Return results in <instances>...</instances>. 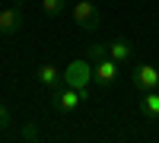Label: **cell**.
<instances>
[{
    "instance_id": "1",
    "label": "cell",
    "mask_w": 159,
    "mask_h": 143,
    "mask_svg": "<svg viewBox=\"0 0 159 143\" xmlns=\"http://www.w3.org/2000/svg\"><path fill=\"white\" fill-rule=\"evenodd\" d=\"M64 83L80 89V92H86V86L92 83V60L80 57V60H70L67 70H64Z\"/></svg>"
},
{
    "instance_id": "2",
    "label": "cell",
    "mask_w": 159,
    "mask_h": 143,
    "mask_svg": "<svg viewBox=\"0 0 159 143\" xmlns=\"http://www.w3.org/2000/svg\"><path fill=\"white\" fill-rule=\"evenodd\" d=\"M83 99H89V92H80V89H73L67 83L51 89V108H54V111H73Z\"/></svg>"
},
{
    "instance_id": "3",
    "label": "cell",
    "mask_w": 159,
    "mask_h": 143,
    "mask_svg": "<svg viewBox=\"0 0 159 143\" xmlns=\"http://www.w3.org/2000/svg\"><path fill=\"white\" fill-rule=\"evenodd\" d=\"M99 7L92 3V0H76V7H73V22L80 25L83 32H96L99 29Z\"/></svg>"
},
{
    "instance_id": "4",
    "label": "cell",
    "mask_w": 159,
    "mask_h": 143,
    "mask_svg": "<svg viewBox=\"0 0 159 143\" xmlns=\"http://www.w3.org/2000/svg\"><path fill=\"white\" fill-rule=\"evenodd\" d=\"M118 70H121V64L111 60V57H99V60H92V80H96L99 86H105V89L118 80Z\"/></svg>"
},
{
    "instance_id": "5",
    "label": "cell",
    "mask_w": 159,
    "mask_h": 143,
    "mask_svg": "<svg viewBox=\"0 0 159 143\" xmlns=\"http://www.w3.org/2000/svg\"><path fill=\"white\" fill-rule=\"evenodd\" d=\"M134 86L140 89V92L159 89V70L150 67V64H140V67H134Z\"/></svg>"
},
{
    "instance_id": "6",
    "label": "cell",
    "mask_w": 159,
    "mask_h": 143,
    "mask_svg": "<svg viewBox=\"0 0 159 143\" xmlns=\"http://www.w3.org/2000/svg\"><path fill=\"white\" fill-rule=\"evenodd\" d=\"M22 29V7L0 10V35H16Z\"/></svg>"
},
{
    "instance_id": "7",
    "label": "cell",
    "mask_w": 159,
    "mask_h": 143,
    "mask_svg": "<svg viewBox=\"0 0 159 143\" xmlns=\"http://www.w3.org/2000/svg\"><path fill=\"white\" fill-rule=\"evenodd\" d=\"M108 57L118 60V64L134 60V45H130L127 38H111V42H108Z\"/></svg>"
},
{
    "instance_id": "8",
    "label": "cell",
    "mask_w": 159,
    "mask_h": 143,
    "mask_svg": "<svg viewBox=\"0 0 159 143\" xmlns=\"http://www.w3.org/2000/svg\"><path fill=\"white\" fill-rule=\"evenodd\" d=\"M140 114L150 121H159V89H150L140 96Z\"/></svg>"
},
{
    "instance_id": "9",
    "label": "cell",
    "mask_w": 159,
    "mask_h": 143,
    "mask_svg": "<svg viewBox=\"0 0 159 143\" xmlns=\"http://www.w3.org/2000/svg\"><path fill=\"white\" fill-rule=\"evenodd\" d=\"M35 76H38V83H42V86H48V89H54V86L64 80V73L54 67V64H42V67L35 70Z\"/></svg>"
},
{
    "instance_id": "10",
    "label": "cell",
    "mask_w": 159,
    "mask_h": 143,
    "mask_svg": "<svg viewBox=\"0 0 159 143\" xmlns=\"http://www.w3.org/2000/svg\"><path fill=\"white\" fill-rule=\"evenodd\" d=\"M42 10L48 13V16H57V13L64 10V0H42Z\"/></svg>"
},
{
    "instance_id": "11",
    "label": "cell",
    "mask_w": 159,
    "mask_h": 143,
    "mask_svg": "<svg viewBox=\"0 0 159 143\" xmlns=\"http://www.w3.org/2000/svg\"><path fill=\"white\" fill-rule=\"evenodd\" d=\"M10 127H13V114L7 105H0V131H10Z\"/></svg>"
},
{
    "instance_id": "12",
    "label": "cell",
    "mask_w": 159,
    "mask_h": 143,
    "mask_svg": "<svg viewBox=\"0 0 159 143\" xmlns=\"http://www.w3.org/2000/svg\"><path fill=\"white\" fill-rule=\"evenodd\" d=\"M99 57H108V45H92L89 48V60H99Z\"/></svg>"
},
{
    "instance_id": "13",
    "label": "cell",
    "mask_w": 159,
    "mask_h": 143,
    "mask_svg": "<svg viewBox=\"0 0 159 143\" xmlns=\"http://www.w3.org/2000/svg\"><path fill=\"white\" fill-rule=\"evenodd\" d=\"M42 134H38V127H32V124H25L22 127V140H38Z\"/></svg>"
},
{
    "instance_id": "14",
    "label": "cell",
    "mask_w": 159,
    "mask_h": 143,
    "mask_svg": "<svg viewBox=\"0 0 159 143\" xmlns=\"http://www.w3.org/2000/svg\"><path fill=\"white\" fill-rule=\"evenodd\" d=\"M64 3H67V0H64Z\"/></svg>"
}]
</instances>
